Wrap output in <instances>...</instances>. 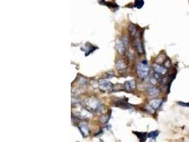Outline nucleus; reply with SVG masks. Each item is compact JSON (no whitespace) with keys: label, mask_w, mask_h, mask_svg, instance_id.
Here are the masks:
<instances>
[{"label":"nucleus","mask_w":189,"mask_h":142,"mask_svg":"<svg viewBox=\"0 0 189 142\" xmlns=\"http://www.w3.org/2000/svg\"><path fill=\"white\" fill-rule=\"evenodd\" d=\"M129 31H130V33L131 36H133L134 38H137L139 36V29L135 25H130V28H129Z\"/></svg>","instance_id":"obj_8"},{"label":"nucleus","mask_w":189,"mask_h":142,"mask_svg":"<svg viewBox=\"0 0 189 142\" xmlns=\"http://www.w3.org/2000/svg\"><path fill=\"white\" fill-rule=\"evenodd\" d=\"M150 68L149 67L147 62L146 60L142 61V63H140L138 65H137V73L138 76L141 78H145L147 77V75L150 73Z\"/></svg>","instance_id":"obj_1"},{"label":"nucleus","mask_w":189,"mask_h":142,"mask_svg":"<svg viewBox=\"0 0 189 142\" xmlns=\"http://www.w3.org/2000/svg\"><path fill=\"white\" fill-rule=\"evenodd\" d=\"M86 104L90 108V110H94V111L98 110L101 106L98 101L97 100V99H90L88 100Z\"/></svg>","instance_id":"obj_4"},{"label":"nucleus","mask_w":189,"mask_h":142,"mask_svg":"<svg viewBox=\"0 0 189 142\" xmlns=\"http://www.w3.org/2000/svg\"><path fill=\"white\" fill-rule=\"evenodd\" d=\"M79 129L81 131V133L83 135L84 137L87 136L89 134L90 130H89V128L88 127V125L86 124L85 122H82L80 123L79 126Z\"/></svg>","instance_id":"obj_5"},{"label":"nucleus","mask_w":189,"mask_h":142,"mask_svg":"<svg viewBox=\"0 0 189 142\" xmlns=\"http://www.w3.org/2000/svg\"><path fill=\"white\" fill-rule=\"evenodd\" d=\"M99 88L102 91H111L113 89V85L105 79L99 80Z\"/></svg>","instance_id":"obj_3"},{"label":"nucleus","mask_w":189,"mask_h":142,"mask_svg":"<svg viewBox=\"0 0 189 142\" xmlns=\"http://www.w3.org/2000/svg\"><path fill=\"white\" fill-rule=\"evenodd\" d=\"M164 63H165V67L166 66V68H169L170 65H171V62H170L169 60H166V61Z\"/></svg>","instance_id":"obj_19"},{"label":"nucleus","mask_w":189,"mask_h":142,"mask_svg":"<svg viewBox=\"0 0 189 142\" xmlns=\"http://www.w3.org/2000/svg\"><path fill=\"white\" fill-rule=\"evenodd\" d=\"M154 69L155 73H157L158 74L164 75L167 73V68L162 66V65H158V64H154Z\"/></svg>","instance_id":"obj_6"},{"label":"nucleus","mask_w":189,"mask_h":142,"mask_svg":"<svg viewBox=\"0 0 189 142\" xmlns=\"http://www.w3.org/2000/svg\"><path fill=\"white\" fill-rule=\"evenodd\" d=\"M126 68H127V66L125 65V63H124V61H123V60L118 61V63L116 64V68L118 69V70L124 71L125 70Z\"/></svg>","instance_id":"obj_13"},{"label":"nucleus","mask_w":189,"mask_h":142,"mask_svg":"<svg viewBox=\"0 0 189 142\" xmlns=\"http://www.w3.org/2000/svg\"><path fill=\"white\" fill-rule=\"evenodd\" d=\"M134 46L135 48V49L137 50V51L139 53H143V47H142V42L140 39H137L135 40L134 41Z\"/></svg>","instance_id":"obj_9"},{"label":"nucleus","mask_w":189,"mask_h":142,"mask_svg":"<svg viewBox=\"0 0 189 142\" xmlns=\"http://www.w3.org/2000/svg\"><path fill=\"white\" fill-rule=\"evenodd\" d=\"M162 100H153L150 102V105L153 110H157L162 104Z\"/></svg>","instance_id":"obj_10"},{"label":"nucleus","mask_w":189,"mask_h":142,"mask_svg":"<svg viewBox=\"0 0 189 142\" xmlns=\"http://www.w3.org/2000/svg\"><path fill=\"white\" fill-rule=\"evenodd\" d=\"M135 134V135L137 136V137L139 138L140 140V141H146V139L148 136V135L146 133H140V132H134Z\"/></svg>","instance_id":"obj_15"},{"label":"nucleus","mask_w":189,"mask_h":142,"mask_svg":"<svg viewBox=\"0 0 189 142\" xmlns=\"http://www.w3.org/2000/svg\"><path fill=\"white\" fill-rule=\"evenodd\" d=\"M159 135V131H152V132H150V133L148 134V137L150 138H152V139H156V137Z\"/></svg>","instance_id":"obj_17"},{"label":"nucleus","mask_w":189,"mask_h":142,"mask_svg":"<svg viewBox=\"0 0 189 142\" xmlns=\"http://www.w3.org/2000/svg\"><path fill=\"white\" fill-rule=\"evenodd\" d=\"M148 93H149V95L152 96V97H157L159 95V93H160V90L157 88V87H150V88H149L148 90Z\"/></svg>","instance_id":"obj_12"},{"label":"nucleus","mask_w":189,"mask_h":142,"mask_svg":"<svg viewBox=\"0 0 189 142\" xmlns=\"http://www.w3.org/2000/svg\"><path fill=\"white\" fill-rule=\"evenodd\" d=\"M127 100L125 101V100H121L118 101V102H116L115 103V106H120V107H123V108H127Z\"/></svg>","instance_id":"obj_14"},{"label":"nucleus","mask_w":189,"mask_h":142,"mask_svg":"<svg viewBox=\"0 0 189 142\" xmlns=\"http://www.w3.org/2000/svg\"><path fill=\"white\" fill-rule=\"evenodd\" d=\"M143 5H144V1L143 0H135V6L136 8L140 9V8H142Z\"/></svg>","instance_id":"obj_16"},{"label":"nucleus","mask_w":189,"mask_h":142,"mask_svg":"<svg viewBox=\"0 0 189 142\" xmlns=\"http://www.w3.org/2000/svg\"><path fill=\"white\" fill-rule=\"evenodd\" d=\"M124 86L125 89L128 91H131L132 90H134L135 88V80H131V81H127L124 84Z\"/></svg>","instance_id":"obj_11"},{"label":"nucleus","mask_w":189,"mask_h":142,"mask_svg":"<svg viewBox=\"0 0 189 142\" xmlns=\"http://www.w3.org/2000/svg\"><path fill=\"white\" fill-rule=\"evenodd\" d=\"M127 38H123L122 39H119L116 41L115 44V49L117 50L118 53L120 54H123L125 50L126 49L127 46Z\"/></svg>","instance_id":"obj_2"},{"label":"nucleus","mask_w":189,"mask_h":142,"mask_svg":"<svg viewBox=\"0 0 189 142\" xmlns=\"http://www.w3.org/2000/svg\"><path fill=\"white\" fill-rule=\"evenodd\" d=\"M82 48H85V49H82V50L85 52L86 56H88L90 53H92L94 50L97 49V47L94 46H92V44H90V43H86L84 47H82Z\"/></svg>","instance_id":"obj_7"},{"label":"nucleus","mask_w":189,"mask_h":142,"mask_svg":"<svg viewBox=\"0 0 189 142\" xmlns=\"http://www.w3.org/2000/svg\"><path fill=\"white\" fill-rule=\"evenodd\" d=\"M177 103L178 104H180L181 106H189V103H184V102H178Z\"/></svg>","instance_id":"obj_18"}]
</instances>
